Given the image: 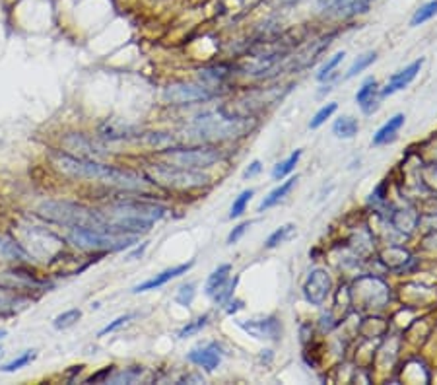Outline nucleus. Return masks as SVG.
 <instances>
[{"label":"nucleus","mask_w":437,"mask_h":385,"mask_svg":"<svg viewBox=\"0 0 437 385\" xmlns=\"http://www.w3.org/2000/svg\"><path fill=\"white\" fill-rule=\"evenodd\" d=\"M53 166L59 171H63L64 175L78 177V180H98L105 185L126 189V191H146L148 189V181H144L134 171L105 166V164H99L96 160L78 158V156L66 152H54Z\"/></svg>","instance_id":"obj_1"},{"label":"nucleus","mask_w":437,"mask_h":385,"mask_svg":"<svg viewBox=\"0 0 437 385\" xmlns=\"http://www.w3.org/2000/svg\"><path fill=\"white\" fill-rule=\"evenodd\" d=\"M168 208L146 201H119L109 208L108 216L109 230L117 233H138L148 232L154 222L161 220Z\"/></svg>","instance_id":"obj_2"},{"label":"nucleus","mask_w":437,"mask_h":385,"mask_svg":"<svg viewBox=\"0 0 437 385\" xmlns=\"http://www.w3.org/2000/svg\"><path fill=\"white\" fill-rule=\"evenodd\" d=\"M37 215L47 222H54L66 228H94V230H109L108 216L86 205L71 203V201H45L37 208Z\"/></svg>","instance_id":"obj_3"},{"label":"nucleus","mask_w":437,"mask_h":385,"mask_svg":"<svg viewBox=\"0 0 437 385\" xmlns=\"http://www.w3.org/2000/svg\"><path fill=\"white\" fill-rule=\"evenodd\" d=\"M247 131V119L228 115L223 109L210 111L205 115H198L191 126L193 136L200 140H230L235 136H241Z\"/></svg>","instance_id":"obj_4"},{"label":"nucleus","mask_w":437,"mask_h":385,"mask_svg":"<svg viewBox=\"0 0 437 385\" xmlns=\"http://www.w3.org/2000/svg\"><path fill=\"white\" fill-rule=\"evenodd\" d=\"M68 243L82 251H123L133 247L138 242V235L131 233H117L108 230H94V228H71L66 235Z\"/></svg>","instance_id":"obj_5"},{"label":"nucleus","mask_w":437,"mask_h":385,"mask_svg":"<svg viewBox=\"0 0 437 385\" xmlns=\"http://www.w3.org/2000/svg\"><path fill=\"white\" fill-rule=\"evenodd\" d=\"M146 175L150 177L154 185H160L165 189H177V191H187V189H200L208 185V175L200 173L191 168H181L173 164H156L146 168Z\"/></svg>","instance_id":"obj_6"},{"label":"nucleus","mask_w":437,"mask_h":385,"mask_svg":"<svg viewBox=\"0 0 437 385\" xmlns=\"http://www.w3.org/2000/svg\"><path fill=\"white\" fill-rule=\"evenodd\" d=\"M160 156L173 166L191 168V170L210 168L222 160V154L214 148H168L161 150Z\"/></svg>","instance_id":"obj_7"},{"label":"nucleus","mask_w":437,"mask_h":385,"mask_svg":"<svg viewBox=\"0 0 437 385\" xmlns=\"http://www.w3.org/2000/svg\"><path fill=\"white\" fill-rule=\"evenodd\" d=\"M214 96L216 92L202 84H171L163 92L165 101H170L173 106H188V103H197V101H208Z\"/></svg>","instance_id":"obj_8"},{"label":"nucleus","mask_w":437,"mask_h":385,"mask_svg":"<svg viewBox=\"0 0 437 385\" xmlns=\"http://www.w3.org/2000/svg\"><path fill=\"white\" fill-rule=\"evenodd\" d=\"M0 288L2 290H45L49 282L39 280L24 269H8L0 273Z\"/></svg>","instance_id":"obj_9"},{"label":"nucleus","mask_w":437,"mask_h":385,"mask_svg":"<svg viewBox=\"0 0 437 385\" xmlns=\"http://www.w3.org/2000/svg\"><path fill=\"white\" fill-rule=\"evenodd\" d=\"M330 292V278L321 269H315L309 273V277L304 284L305 300L313 305H321Z\"/></svg>","instance_id":"obj_10"},{"label":"nucleus","mask_w":437,"mask_h":385,"mask_svg":"<svg viewBox=\"0 0 437 385\" xmlns=\"http://www.w3.org/2000/svg\"><path fill=\"white\" fill-rule=\"evenodd\" d=\"M239 327L251 337L259 340H278L282 335V325L276 317H267V319H247L239 321Z\"/></svg>","instance_id":"obj_11"},{"label":"nucleus","mask_w":437,"mask_h":385,"mask_svg":"<svg viewBox=\"0 0 437 385\" xmlns=\"http://www.w3.org/2000/svg\"><path fill=\"white\" fill-rule=\"evenodd\" d=\"M187 358L188 362L205 368L206 372H214L216 368L220 366V362H222V352H220L216 342H208L205 347H198V349L191 350L187 354Z\"/></svg>","instance_id":"obj_12"},{"label":"nucleus","mask_w":437,"mask_h":385,"mask_svg":"<svg viewBox=\"0 0 437 385\" xmlns=\"http://www.w3.org/2000/svg\"><path fill=\"white\" fill-rule=\"evenodd\" d=\"M195 265V261H188L185 265H177V267H171V269H165L161 270L160 275H156L154 278L150 280H146V282H140V284H136L133 288V294H140V292H148V290H156V288H161L163 284H168L170 280L173 278L181 277V275H185L191 267Z\"/></svg>","instance_id":"obj_13"},{"label":"nucleus","mask_w":437,"mask_h":385,"mask_svg":"<svg viewBox=\"0 0 437 385\" xmlns=\"http://www.w3.org/2000/svg\"><path fill=\"white\" fill-rule=\"evenodd\" d=\"M420 68H422V59L420 61H414L412 64H408L404 71L397 72L391 80L387 82V86H385L383 90H381V98H387V96H393L397 92L404 90L408 84H410L416 76H418Z\"/></svg>","instance_id":"obj_14"},{"label":"nucleus","mask_w":437,"mask_h":385,"mask_svg":"<svg viewBox=\"0 0 437 385\" xmlns=\"http://www.w3.org/2000/svg\"><path fill=\"white\" fill-rule=\"evenodd\" d=\"M0 261L6 263H27L31 261V253L6 233H0Z\"/></svg>","instance_id":"obj_15"},{"label":"nucleus","mask_w":437,"mask_h":385,"mask_svg":"<svg viewBox=\"0 0 437 385\" xmlns=\"http://www.w3.org/2000/svg\"><path fill=\"white\" fill-rule=\"evenodd\" d=\"M319 6L334 16H354L357 12H366L369 0H319Z\"/></svg>","instance_id":"obj_16"},{"label":"nucleus","mask_w":437,"mask_h":385,"mask_svg":"<svg viewBox=\"0 0 437 385\" xmlns=\"http://www.w3.org/2000/svg\"><path fill=\"white\" fill-rule=\"evenodd\" d=\"M64 146L68 150H78V158H88V160H94L96 156L103 154L101 146H98L91 138H86V136L82 135L66 136L64 138Z\"/></svg>","instance_id":"obj_17"},{"label":"nucleus","mask_w":437,"mask_h":385,"mask_svg":"<svg viewBox=\"0 0 437 385\" xmlns=\"http://www.w3.org/2000/svg\"><path fill=\"white\" fill-rule=\"evenodd\" d=\"M375 94H377V82H375V78H367V80L362 84V88L357 90L356 101L357 106L364 109L366 115H371V113L377 111V108H379V98H377Z\"/></svg>","instance_id":"obj_18"},{"label":"nucleus","mask_w":437,"mask_h":385,"mask_svg":"<svg viewBox=\"0 0 437 385\" xmlns=\"http://www.w3.org/2000/svg\"><path fill=\"white\" fill-rule=\"evenodd\" d=\"M402 125H404V115H402V113H397L394 117H391V119L375 133L373 136L375 146H383V144L393 143L394 138H397V133L401 131Z\"/></svg>","instance_id":"obj_19"},{"label":"nucleus","mask_w":437,"mask_h":385,"mask_svg":"<svg viewBox=\"0 0 437 385\" xmlns=\"http://www.w3.org/2000/svg\"><path fill=\"white\" fill-rule=\"evenodd\" d=\"M295 183H297V175H295V177H290V180H286L284 183H280L276 189H272L267 197L262 198V203L259 205L260 212H265V210H268V208L276 206L278 203H282V201L290 195V191L295 187Z\"/></svg>","instance_id":"obj_20"},{"label":"nucleus","mask_w":437,"mask_h":385,"mask_svg":"<svg viewBox=\"0 0 437 385\" xmlns=\"http://www.w3.org/2000/svg\"><path fill=\"white\" fill-rule=\"evenodd\" d=\"M230 273H232V265H228V263H225V265H220V267H218V269H216L214 273L208 277V280H206L205 294L212 298V296L218 292V288L222 286L223 282L230 278Z\"/></svg>","instance_id":"obj_21"},{"label":"nucleus","mask_w":437,"mask_h":385,"mask_svg":"<svg viewBox=\"0 0 437 385\" xmlns=\"http://www.w3.org/2000/svg\"><path fill=\"white\" fill-rule=\"evenodd\" d=\"M360 131V123H357L354 117L344 115L334 121L332 125V133L339 136V138H354Z\"/></svg>","instance_id":"obj_22"},{"label":"nucleus","mask_w":437,"mask_h":385,"mask_svg":"<svg viewBox=\"0 0 437 385\" xmlns=\"http://www.w3.org/2000/svg\"><path fill=\"white\" fill-rule=\"evenodd\" d=\"M294 235H295V226L294 224L280 226L278 230H274V232L268 235L267 242H265V247H268V249L278 247L280 243H286L288 240H292Z\"/></svg>","instance_id":"obj_23"},{"label":"nucleus","mask_w":437,"mask_h":385,"mask_svg":"<svg viewBox=\"0 0 437 385\" xmlns=\"http://www.w3.org/2000/svg\"><path fill=\"white\" fill-rule=\"evenodd\" d=\"M299 158H302V150H295V152L290 154L286 160L278 161L276 166L272 168V177H274V180H282V177H286L288 173H292V171L295 170V164L299 161Z\"/></svg>","instance_id":"obj_24"},{"label":"nucleus","mask_w":437,"mask_h":385,"mask_svg":"<svg viewBox=\"0 0 437 385\" xmlns=\"http://www.w3.org/2000/svg\"><path fill=\"white\" fill-rule=\"evenodd\" d=\"M437 16V0H431V2H426L424 6H420L416 12H414V16L410 20V26H422V24H426L429 20Z\"/></svg>","instance_id":"obj_25"},{"label":"nucleus","mask_w":437,"mask_h":385,"mask_svg":"<svg viewBox=\"0 0 437 385\" xmlns=\"http://www.w3.org/2000/svg\"><path fill=\"white\" fill-rule=\"evenodd\" d=\"M36 358H37V350H26L24 354H20L18 358H14L12 362H8V364L0 366V372H4V374L18 372V370H22V368H26L27 364H31Z\"/></svg>","instance_id":"obj_26"},{"label":"nucleus","mask_w":437,"mask_h":385,"mask_svg":"<svg viewBox=\"0 0 437 385\" xmlns=\"http://www.w3.org/2000/svg\"><path fill=\"white\" fill-rule=\"evenodd\" d=\"M377 61V53L375 51H367V53H364L362 57H357L356 61H354V64L350 66L348 72H346V78H354V76H357L360 72H364L369 66L371 63H375Z\"/></svg>","instance_id":"obj_27"},{"label":"nucleus","mask_w":437,"mask_h":385,"mask_svg":"<svg viewBox=\"0 0 437 385\" xmlns=\"http://www.w3.org/2000/svg\"><path fill=\"white\" fill-rule=\"evenodd\" d=\"M82 317V312L80 310H68V312H64V314L57 315L53 321V327L57 331H63V329H68L72 327L74 323L78 321Z\"/></svg>","instance_id":"obj_28"},{"label":"nucleus","mask_w":437,"mask_h":385,"mask_svg":"<svg viewBox=\"0 0 437 385\" xmlns=\"http://www.w3.org/2000/svg\"><path fill=\"white\" fill-rule=\"evenodd\" d=\"M253 195H255V191H253V189L243 191L239 197L233 201L232 210H230V218H239V216L245 212V208H247V205H249V201L253 198Z\"/></svg>","instance_id":"obj_29"},{"label":"nucleus","mask_w":437,"mask_h":385,"mask_svg":"<svg viewBox=\"0 0 437 385\" xmlns=\"http://www.w3.org/2000/svg\"><path fill=\"white\" fill-rule=\"evenodd\" d=\"M235 284H237V278H233V280H225L222 286L218 288V292L212 296V300H214L216 304H228L230 300H232L233 296V290H235Z\"/></svg>","instance_id":"obj_30"},{"label":"nucleus","mask_w":437,"mask_h":385,"mask_svg":"<svg viewBox=\"0 0 437 385\" xmlns=\"http://www.w3.org/2000/svg\"><path fill=\"white\" fill-rule=\"evenodd\" d=\"M344 57H346V53H344V51H339V53L332 55L329 61H327V63L321 66V71H319V74H317V80H321V82L327 80L330 74H332V71H334V68H336V66L342 63V59H344Z\"/></svg>","instance_id":"obj_31"},{"label":"nucleus","mask_w":437,"mask_h":385,"mask_svg":"<svg viewBox=\"0 0 437 385\" xmlns=\"http://www.w3.org/2000/svg\"><path fill=\"white\" fill-rule=\"evenodd\" d=\"M142 376V370H123V372H119L115 376H109L108 384H134L138 377Z\"/></svg>","instance_id":"obj_32"},{"label":"nucleus","mask_w":437,"mask_h":385,"mask_svg":"<svg viewBox=\"0 0 437 385\" xmlns=\"http://www.w3.org/2000/svg\"><path fill=\"white\" fill-rule=\"evenodd\" d=\"M336 108H339L336 103H327V106H323V108L319 109L315 115H313L309 126H311V129H319V126H321L323 123H325V121H327V119H329V117L336 111Z\"/></svg>","instance_id":"obj_33"},{"label":"nucleus","mask_w":437,"mask_h":385,"mask_svg":"<svg viewBox=\"0 0 437 385\" xmlns=\"http://www.w3.org/2000/svg\"><path fill=\"white\" fill-rule=\"evenodd\" d=\"M206 323H208V314H205L202 317H198L195 321H191L188 325H185V327L179 331V339H187L191 335H197L202 327H206Z\"/></svg>","instance_id":"obj_34"},{"label":"nucleus","mask_w":437,"mask_h":385,"mask_svg":"<svg viewBox=\"0 0 437 385\" xmlns=\"http://www.w3.org/2000/svg\"><path fill=\"white\" fill-rule=\"evenodd\" d=\"M195 284L193 282H188V284H183V286L177 290V296H175V300H177V304L181 305H191L193 304V300H195Z\"/></svg>","instance_id":"obj_35"},{"label":"nucleus","mask_w":437,"mask_h":385,"mask_svg":"<svg viewBox=\"0 0 437 385\" xmlns=\"http://www.w3.org/2000/svg\"><path fill=\"white\" fill-rule=\"evenodd\" d=\"M133 317H134V314H126V315H121V317H117L115 321H111V323H109V325H108V327H103V329H101V331L98 333V337H105L108 333L117 331L119 327H123V325H125V323L131 321Z\"/></svg>","instance_id":"obj_36"},{"label":"nucleus","mask_w":437,"mask_h":385,"mask_svg":"<svg viewBox=\"0 0 437 385\" xmlns=\"http://www.w3.org/2000/svg\"><path fill=\"white\" fill-rule=\"evenodd\" d=\"M14 305H16V300L10 298L8 294H4L2 288H0V314H10L14 310Z\"/></svg>","instance_id":"obj_37"},{"label":"nucleus","mask_w":437,"mask_h":385,"mask_svg":"<svg viewBox=\"0 0 437 385\" xmlns=\"http://www.w3.org/2000/svg\"><path fill=\"white\" fill-rule=\"evenodd\" d=\"M249 226H251V222H243V224H239L237 228H233L232 233L228 235V243H230V245H233V243L239 242L241 238H243V233L247 232V228H249Z\"/></svg>","instance_id":"obj_38"},{"label":"nucleus","mask_w":437,"mask_h":385,"mask_svg":"<svg viewBox=\"0 0 437 385\" xmlns=\"http://www.w3.org/2000/svg\"><path fill=\"white\" fill-rule=\"evenodd\" d=\"M260 170H262L260 161L255 160V161H253V164H251L249 168H247V170L243 171V177H245V180H247V177H255L257 173H260Z\"/></svg>","instance_id":"obj_39"},{"label":"nucleus","mask_w":437,"mask_h":385,"mask_svg":"<svg viewBox=\"0 0 437 385\" xmlns=\"http://www.w3.org/2000/svg\"><path fill=\"white\" fill-rule=\"evenodd\" d=\"M241 307H243V302L241 300H235V302H230V307L225 310L228 314H235V312H239Z\"/></svg>","instance_id":"obj_40"},{"label":"nucleus","mask_w":437,"mask_h":385,"mask_svg":"<svg viewBox=\"0 0 437 385\" xmlns=\"http://www.w3.org/2000/svg\"><path fill=\"white\" fill-rule=\"evenodd\" d=\"M6 335H8V331H6V329H0V339H2V337H6Z\"/></svg>","instance_id":"obj_41"},{"label":"nucleus","mask_w":437,"mask_h":385,"mask_svg":"<svg viewBox=\"0 0 437 385\" xmlns=\"http://www.w3.org/2000/svg\"><path fill=\"white\" fill-rule=\"evenodd\" d=\"M0 352H2V350H0Z\"/></svg>","instance_id":"obj_42"}]
</instances>
